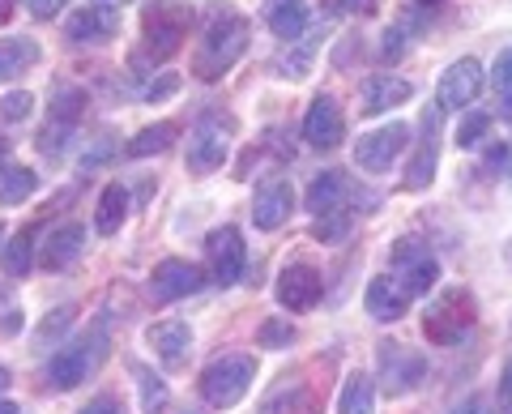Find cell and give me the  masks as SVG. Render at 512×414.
Listing matches in <instances>:
<instances>
[{
  "label": "cell",
  "instance_id": "1",
  "mask_svg": "<svg viewBox=\"0 0 512 414\" xmlns=\"http://www.w3.org/2000/svg\"><path fill=\"white\" fill-rule=\"evenodd\" d=\"M248 35H252V26L244 13H235L231 5H218L210 26H205L197 56H192V73H197L201 82H218V77L231 73L235 60L248 52Z\"/></svg>",
  "mask_w": 512,
  "mask_h": 414
},
{
  "label": "cell",
  "instance_id": "2",
  "mask_svg": "<svg viewBox=\"0 0 512 414\" xmlns=\"http://www.w3.org/2000/svg\"><path fill=\"white\" fill-rule=\"evenodd\" d=\"M192 18H197V13H192L188 0H154V5H146V13H141V52H137V60H146V65H163V60H171L184 47Z\"/></svg>",
  "mask_w": 512,
  "mask_h": 414
},
{
  "label": "cell",
  "instance_id": "3",
  "mask_svg": "<svg viewBox=\"0 0 512 414\" xmlns=\"http://www.w3.org/2000/svg\"><path fill=\"white\" fill-rule=\"evenodd\" d=\"M478 321V304L466 286H448L423 312V338L431 346H457Z\"/></svg>",
  "mask_w": 512,
  "mask_h": 414
},
{
  "label": "cell",
  "instance_id": "4",
  "mask_svg": "<svg viewBox=\"0 0 512 414\" xmlns=\"http://www.w3.org/2000/svg\"><path fill=\"white\" fill-rule=\"evenodd\" d=\"M103 355H107V338H103V329L86 333V338L64 342V346L56 350V355H52V363H47V385L60 389V393L77 389V385H82V380H86V376L103 363Z\"/></svg>",
  "mask_w": 512,
  "mask_h": 414
},
{
  "label": "cell",
  "instance_id": "5",
  "mask_svg": "<svg viewBox=\"0 0 512 414\" xmlns=\"http://www.w3.org/2000/svg\"><path fill=\"white\" fill-rule=\"evenodd\" d=\"M252 380H256V363L248 355H222L201 372V393H205V402L210 406L231 410V406H239L248 397Z\"/></svg>",
  "mask_w": 512,
  "mask_h": 414
},
{
  "label": "cell",
  "instance_id": "6",
  "mask_svg": "<svg viewBox=\"0 0 512 414\" xmlns=\"http://www.w3.org/2000/svg\"><path fill=\"white\" fill-rule=\"evenodd\" d=\"M389 265H393V282L402 286L406 295H427L431 286L440 282V261L431 257V248L423 240H414V235H406V240H397L393 252H389Z\"/></svg>",
  "mask_w": 512,
  "mask_h": 414
},
{
  "label": "cell",
  "instance_id": "7",
  "mask_svg": "<svg viewBox=\"0 0 512 414\" xmlns=\"http://www.w3.org/2000/svg\"><path fill=\"white\" fill-rule=\"evenodd\" d=\"M406 146H410V124L406 120H389V124H380V129L363 133L355 141V167L367 171V175H384L397 158L406 154Z\"/></svg>",
  "mask_w": 512,
  "mask_h": 414
},
{
  "label": "cell",
  "instance_id": "8",
  "mask_svg": "<svg viewBox=\"0 0 512 414\" xmlns=\"http://www.w3.org/2000/svg\"><path fill=\"white\" fill-rule=\"evenodd\" d=\"M376 368H380L384 393H389V397H406V393H414L427 380V359L419 355V350L402 346V342H380Z\"/></svg>",
  "mask_w": 512,
  "mask_h": 414
},
{
  "label": "cell",
  "instance_id": "9",
  "mask_svg": "<svg viewBox=\"0 0 512 414\" xmlns=\"http://www.w3.org/2000/svg\"><path fill=\"white\" fill-rule=\"evenodd\" d=\"M227 154H231V124L222 129V120H214V116L197 120V129L188 133V154H184L188 171L210 175V171H218L222 163H227Z\"/></svg>",
  "mask_w": 512,
  "mask_h": 414
},
{
  "label": "cell",
  "instance_id": "10",
  "mask_svg": "<svg viewBox=\"0 0 512 414\" xmlns=\"http://www.w3.org/2000/svg\"><path fill=\"white\" fill-rule=\"evenodd\" d=\"M278 304L291 308V312H308L320 304V295H325V278H320V269L312 261H291L278 274V286H274Z\"/></svg>",
  "mask_w": 512,
  "mask_h": 414
},
{
  "label": "cell",
  "instance_id": "11",
  "mask_svg": "<svg viewBox=\"0 0 512 414\" xmlns=\"http://www.w3.org/2000/svg\"><path fill=\"white\" fill-rule=\"evenodd\" d=\"M291 205H295V188L286 175H265L252 193V222L256 231H278L286 218H291Z\"/></svg>",
  "mask_w": 512,
  "mask_h": 414
},
{
  "label": "cell",
  "instance_id": "12",
  "mask_svg": "<svg viewBox=\"0 0 512 414\" xmlns=\"http://www.w3.org/2000/svg\"><path fill=\"white\" fill-rule=\"evenodd\" d=\"M342 137H346V116L338 99L333 94H316L308 116H303V141L312 150H333V146H342Z\"/></svg>",
  "mask_w": 512,
  "mask_h": 414
},
{
  "label": "cell",
  "instance_id": "13",
  "mask_svg": "<svg viewBox=\"0 0 512 414\" xmlns=\"http://www.w3.org/2000/svg\"><path fill=\"white\" fill-rule=\"evenodd\" d=\"M201 286H205L201 269L192 265V261H180V257L158 261L154 274H150V295L158 299V304H175V299H188V295H197Z\"/></svg>",
  "mask_w": 512,
  "mask_h": 414
},
{
  "label": "cell",
  "instance_id": "14",
  "mask_svg": "<svg viewBox=\"0 0 512 414\" xmlns=\"http://www.w3.org/2000/svg\"><path fill=\"white\" fill-rule=\"evenodd\" d=\"M478 90H483V65L478 60H457V65H448L440 73V90H436V107L440 111H461L478 99Z\"/></svg>",
  "mask_w": 512,
  "mask_h": 414
},
{
  "label": "cell",
  "instance_id": "15",
  "mask_svg": "<svg viewBox=\"0 0 512 414\" xmlns=\"http://www.w3.org/2000/svg\"><path fill=\"white\" fill-rule=\"evenodd\" d=\"M205 252H210V278L218 286H235L239 278H244V235H239L235 227L210 231Z\"/></svg>",
  "mask_w": 512,
  "mask_h": 414
},
{
  "label": "cell",
  "instance_id": "16",
  "mask_svg": "<svg viewBox=\"0 0 512 414\" xmlns=\"http://www.w3.org/2000/svg\"><path fill=\"white\" fill-rule=\"evenodd\" d=\"M419 150H414L410 167H406V188L410 193H419V188H427L431 180H436V167H440V107L423 111V124H419Z\"/></svg>",
  "mask_w": 512,
  "mask_h": 414
},
{
  "label": "cell",
  "instance_id": "17",
  "mask_svg": "<svg viewBox=\"0 0 512 414\" xmlns=\"http://www.w3.org/2000/svg\"><path fill=\"white\" fill-rule=\"evenodd\" d=\"M86 252V227L82 222H60V227L43 240V269H52V274H60V269H69L77 257Z\"/></svg>",
  "mask_w": 512,
  "mask_h": 414
},
{
  "label": "cell",
  "instance_id": "18",
  "mask_svg": "<svg viewBox=\"0 0 512 414\" xmlns=\"http://www.w3.org/2000/svg\"><path fill=\"white\" fill-rule=\"evenodd\" d=\"M146 342L154 346V355L167 363V368H184L192 355V329L184 321H158L146 329Z\"/></svg>",
  "mask_w": 512,
  "mask_h": 414
},
{
  "label": "cell",
  "instance_id": "19",
  "mask_svg": "<svg viewBox=\"0 0 512 414\" xmlns=\"http://www.w3.org/2000/svg\"><path fill=\"white\" fill-rule=\"evenodd\" d=\"M120 26V13L116 9H103V5H86L77 9L69 22H64V35H69V43H103L116 35Z\"/></svg>",
  "mask_w": 512,
  "mask_h": 414
},
{
  "label": "cell",
  "instance_id": "20",
  "mask_svg": "<svg viewBox=\"0 0 512 414\" xmlns=\"http://www.w3.org/2000/svg\"><path fill=\"white\" fill-rule=\"evenodd\" d=\"M414 94V86L406 82V77H393V73H372L363 82V116H380V111H393L402 107L406 99Z\"/></svg>",
  "mask_w": 512,
  "mask_h": 414
},
{
  "label": "cell",
  "instance_id": "21",
  "mask_svg": "<svg viewBox=\"0 0 512 414\" xmlns=\"http://www.w3.org/2000/svg\"><path fill=\"white\" fill-rule=\"evenodd\" d=\"M346 197H350V184L342 171H320L312 188H308V210L312 218H333V214H346Z\"/></svg>",
  "mask_w": 512,
  "mask_h": 414
},
{
  "label": "cell",
  "instance_id": "22",
  "mask_svg": "<svg viewBox=\"0 0 512 414\" xmlns=\"http://www.w3.org/2000/svg\"><path fill=\"white\" fill-rule=\"evenodd\" d=\"M406 304H410V295H406L393 278H372V282H367L363 308L372 312V321H384V325H389V321H402Z\"/></svg>",
  "mask_w": 512,
  "mask_h": 414
},
{
  "label": "cell",
  "instance_id": "23",
  "mask_svg": "<svg viewBox=\"0 0 512 414\" xmlns=\"http://www.w3.org/2000/svg\"><path fill=\"white\" fill-rule=\"evenodd\" d=\"M265 26L282 43H295L308 30V0H265Z\"/></svg>",
  "mask_w": 512,
  "mask_h": 414
},
{
  "label": "cell",
  "instance_id": "24",
  "mask_svg": "<svg viewBox=\"0 0 512 414\" xmlns=\"http://www.w3.org/2000/svg\"><path fill=\"white\" fill-rule=\"evenodd\" d=\"M39 43L30 35H13V39H0V82H9V77H18L26 69L39 65Z\"/></svg>",
  "mask_w": 512,
  "mask_h": 414
},
{
  "label": "cell",
  "instance_id": "25",
  "mask_svg": "<svg viewBox=\"0 0 512 414\" xmlns=\"http://www.w3.org/2000/svg\"><path fill=\"white\" fill-rule=\"evenodd\" d=\"M86 107H90V99L82 86H73V82L52 86V124H60V129H73V124L86 116Z\"/></svg>",
  "mask_w": 512,
  "mask_h": 414
},
{
  "label": "cell",
  "instance_id": "26",
  "mask_svg": "<svg viewBox=\"0 0 512 414\" xmlns=\"http://www.w3.org/2000/svg\"><path fill=\"white\" fill-rule=\"evenodd\" d=\"M338 414H376V380L367 372H350L342 397H338Z\"/></svg>",
  "mask_w": 512,
  "mask_h": 414
},
{
  "label": "cell",
  "instance_id": "27",
  "mask_svg": "<svg viewBox=\"0 0 512 414\" xmlns=\"http://www.w3.org/2000/svg\"><path fill=\"white\" fill-rule=\"evenodd\" d=\"M128 218V193L124 184H107L103 197H99V214H94V231L99 235H116Z\"/></svg>",
  "mask_w": 512,
  "mask_h": 414
},
{
  "label": "cell",
  "instance_id": "28",
  "mask_svg": "<svg viewBox=\"0 0 512 414\" xmlns=\"http://www.w3.org/2000/svg\"><path fill=\"white\" fill-rule=\"evenodd\" d=\"M180 137V124L175 120H158L150 129H141L133 141H128V158H150V154H163L171 150V141Z\"/></svg>",
  "mask_w": 512,
  "mask_h": 414
},
{
  "label": "cell",
  "instance_id": "29",
  "mask_svg": "<svg viewBox=\"0 0 512 414\" xmlns=\"http://www.w3.org/2000/svg\"><path fill=\"white\" fill-rule=\"evenodd\" d=\"M133 376H137V389H141V414H163L171 402V389L163 376H154L146 363H133Z\"/></svg>",
  "mask_w": 512,
  "mask_h": 414
},
{
  "label": "cell",
  "instance_id": "30",
  "mask_svg": "<svg viewBox=\"0 0 512 414\" xmlns=\"http://www.w3.org/2000/svg\"><path fill=\"white\" fill-rule=\"evenodd\" d=\"M39 188V175L30 167H9L5 175H0V205H22L35 197Z\"/></svg>",
  "mask_w": 512,
  "mask_h": 414
},
{
  "label": "cell",
  "instance_id": "31",
  "mask_svg": "<svg viewBox=\"0 0 512 414\" xmlns=\"http://www.w3.org/2000/svg\"><path fill=\"white\" fill-rule=\"evenodd\" d=\"M30 240H35V227H26L22 235H13V240H9L5 257H0V261H5L9 278H26L30 274V261H35V244H30Z\"/></svg>",
  "mask_w": 512,
  "mask_h": 414
},
{
  "label": "cell",
  "instance_id": "32",
  "mask_svg": "<svg viewBox=\"0 0 512 414\" xmlns=\"http://www.w3.org/2000/svg\"><path fill=\"white\" fill-rule=\"evenodd\" d=\"M491 86H495V103H500V116L512 120V47H504V52L495 56Z\"/></svg>",
  "mask_w": 512,
  "mask_h": 414
},
{
  "label": "cell",
  "instance_id": "33",
  "mask_svg": "<svg viewBox=\"0 0 512 414\" xmlns=\"http://www.w3.org/2000/svg\"><path fill=\"white\" fill-rule=\"evenodd\" d=\"M299 43V39H295ZM291 43V47H295ZM274 69H278V77H303L312 69V43H303V47H295V52H282L278 60H274Z\"/></svg>",
  "mask_w": 512,
  "mask_h": 414
},
{
  "label": "cell",
  "instance_id": "34",
  "mask_svg": "<svg viewBox=\"0 0 512 414\" xmlns=\"http://www.w3.org/2000/svg\"><path fill=\"white\" fill-rule=\"evenodd\" d=\"M487 129H491V116H487V111H470V116L461 120V129H457V146H461V150H474L478 141L487 137Z\"/></svg>",
  "mask_w": 512,
  "mask_h": 414
},
{
  "label": "cell",
  "instance_id": "35",
  "mask_svg": "<svg viewBox=\"0 0 512 414\" xmlns=\"http://www.w3.org/2000/svg\"><path fill=\"white\" fill-rule=\"evenodd\" d=\"M30 107H35V94L30 90H13L0 99V120H9V124H22L30 116Z\"/></svg>",
  "mask_w": 512,
  "mask_h": 414
},
{
  "label": "cell",
  "instance_id": "36",
  "mask_svg": "<svg viewBox=\"0 0 512 414\" xmlns=\"http://www.w3.org/2000/svg\"><path fill=\"white\" fill-rule=\"evenodd\" d=\"M256 342L269 346V350H282V346L295 342V329H291V321H265L256 329Z\"/></svg>",
  "mask_w": 512,
  "mask_h": 414
},
{
  "label": "cell",
  "instance_id": "37",
  "mask_svg": "<svg viewBox=\"0 0 512 414\" xmlns=\"http://www.w3.org/2000/svg\"><path fill=\"white\" fill-rule=\"evenodd\" d=\"M77 414H124V402H120V397H111V393H99L94 402H86Z\"/></svg>",
  "mask_w": 512,
  "mask_h": 414
},
{
  "label": "cell",
  "instance_id": "38",
  "mask_svg": "<svg viewBox=\"0 0 512 414\" xmlns=\"http://www.w3.org/2000/svg\"><path fill=\"white\" fill-rule=\"evenodd\" d=\"M64 133H69V129H60V124H47V129H43V137H39V150L47 154V158H60V150H64Z\"/></svg>",
  "mask_w": 512,
  "mask_h": 414
},
{
  "label": "cell",
  "instance_id": "39",
  "mask_svg": "<svg viewBox=\"0 0 512 414\" xmlns=\"http://www.w3.org/2000/svg\"><path fill=\"white\" fill-rule=\"evenodd\" d=\"M64 5H69V0H30V13H35L39 22H52Z\"/></svg>",
  "mask_w": 512,
  "mask_h": 414
},
{
  "label": "cell",
  "instance_id": "40",
  "mask_svg": "<svg viewBox=\"0 0 512 414\" xmlns=\"http://www.w3.org/2000/svg\"><path fill=\"white\" fill-rule=\"evenodd\" d=\"M500 410L512 414V359L504 363V372H500Z\"/></svg>",
  "mask_w": 512,
  "mask_h": 414
},
{
  "label": "cell",
  "instance_id": "41",
  "mask_svg": "<svg viewBox=\"0 0 512 414\" xmlns=\"http://www.w3.org/2000/svg\"><path fill=\"white\" fill-rule=\"evenodd\" d=\"M175 86H180V77H163V82H150V86H146V99H150V103H154V99H167Z\"/></svg>",
  "mask_w": 512,
  "mask_h": 414
},
{
  "label": "cell",
  "instance_id": "42",
  "mask_svg": "<svg viewBox=\"0 0 512 414\" xmlns=\"http://www.w3.org/2000/svg\"><path fill=\"white\" fill-rule=\"evenodd\" d=\"M448 414H483V397H470V402H461V406H453Z\"/></svg>",
  "mask_w": 512,
  "mask_h": 414
},
{
  "label": "cell",
  "instance_id": "43",
  "mask_svg": "<svg viewBox=\"0 0 512 414\" xmlns=\"http://www.w3.org/2000/svg\"><path fill=\"white\" fill-rule=\"evenodd\" d=\"M13 9H18V0H0V22H9Z\"/></svg>",
  "mask_w": 512,
  "mask_h": 414
},
{
  "label": "cell",
  "instance_id": "44",
  "mask_svg": "<svg viewBox=\"0 0 512 414\" xmlns=\"http://www.w3.org/2000/svg\"><path fill=\"white\" fill-rule=\"evenodd\" d=\"M0 329H5V333H13V329H22V312H18V316H5V321H0Z\"/></svg>",
  "mask_w": 512,
  "mask_h": 414
},
{
  "label": "cell",
  "instance_id": "45",
  "mask_svg": "<svg viewBox=\"0 0 512 414\" xmlns=\"http://www.w3.org/2000/svg\"><path fill=\"white\" fill-rule=\"evenodd\" d=\"M9 385H13V372H9V368H5V363H0V393H5V389H9Z\"/></svg>",
  "mask_w": 512,
  "mask_h": 414
},
{
  "label": "cell",
  "instance_id": "46",
  "mask_svg": "<svg viewBox=\"0 0 512 414\" xmlns=\"http://www.w3.org/2000/svg\"><path fill=\"white\" fill-rule=\"evenodd\" d=\"M94 5H103V9H116V13H120V9L128 5V0H94Z\"/></svg>",
  "mask_w": 512,
  "mask_h": 414
},
{
  "label": "cell",
  "instance_id": "47",
  "mask_svg": "<svg viewBox=\"0 0 512 414\" xmlns=\"http://www.w3.org/2000/svg\"><path fill=\"white\" fill-rule=\"evenodd\" d=\"M0 414H22V410L13 406V402H0Z\"/></svg>",
  "mask_w": 512,
  "mask_h": 414
},
{
  "label": "cell",
  "instance_id": "48",
  "mask_svg": "<svg viewBox=\"0 0 512 414\" xmlns=\"http://www.w3.org/2000/svg\"><path fill=\"white\" fill-rule=\"evenodd\" d=\"M5 154H9V141H5V137H0V158H5Z\"/></svg>",
  "mask_w": 512,
  "mask_h": 414
},
{
  "label": "cell",
  "instance_id": "49",
  "mask_svg": "<svg viewBox=\"0 0 512 414\" xmlns=\"http://www.w3.org/2000/svg\"><path fill=\"white\" fill-rule=\"evenodd\" d=\"M184 414H201V410H184Z\"/></svg>",
  "mask_w": 512,
  "mask_h": 414
},
{
  "label": "cell",
  "instance_id": "50",
  "mask_svg": "<svg viewBox=\"0 0 512 414\" xmlns=\"http://www.w3.org/2000/svg\"><path fill=\"white\" fill-rule=\"evenodd\" d=\"M427 5H436V0H427Z\"/></svg>",
  "mask_w": 512,
  "mask_h": 414
},
{
  "label": "cell",
  "instance_id": "51",
  "mask_svg": "<svg viewBox=\"0 0 512 414\" xmlns=\"http://www.w3.org/2000/svg\"><path fill=\"white\" fill-rule=\"evenodd\" d=\"M508 180H512V171H508Z\"/></svg>",
  "mask_w": 512,
  "mask_h": 414
}]
</instances>
